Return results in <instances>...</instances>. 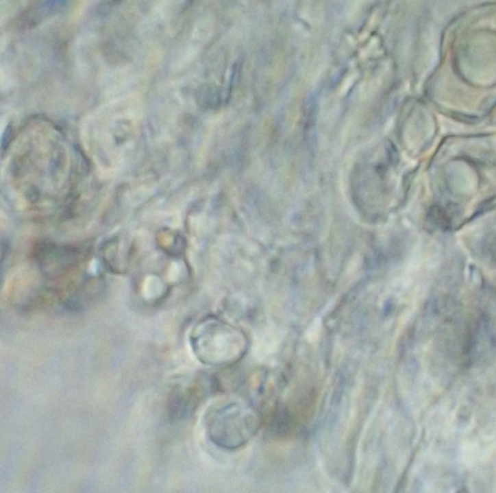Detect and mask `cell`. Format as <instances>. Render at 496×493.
Instances as JSON below:
<instances>
[{
    "instance_id": "cell-3",
    "label": "cell",
    "mask_w": 496,
    "mask_h": 493,
    "mask_svg": "<svg viewBox=\"0 0 496 493\" xmlns=\"http://www.w3.org/2000/svg\"><path fill=\"white\" fill-rule=\"evenodd\" d=\"M199 104L205 109H214L219 106L220 95L215 86H203L198 95Z\"/></svg>"
},
{
    "instance_id": "cell-2",
    "label": "cell",
    "mask_w": 496,
    "mask_h": 493,
    "mask_svg": "<svg viewBox=\"0 0 496 493\" xmlns=\"http://www.w3.org/2000/svg\"><path fill=\"white\" fill-rule=\"evenodd\" d=\"M318 100L315 95H310L305 104V130L308 149L314 151L317 136H316V120H317Z\"/></svg>"
},
{
    "instance_id": "cell-1",
    "label": "cell",
    "mask_w": 496,
    "mask_h": 493,
    "mask_svg": "<svg viewBox=\"0 0 496 493\" xmlns=\"http://www.w3.org/2000/svg\"><path fill=\"white\" fill-rule=\"evenodd\" d=\"M257 429L254 416L237 406L216 409L206 420L208 435L220 448L242 447L252 438Z\"/></svg>"
}]
</instances>
